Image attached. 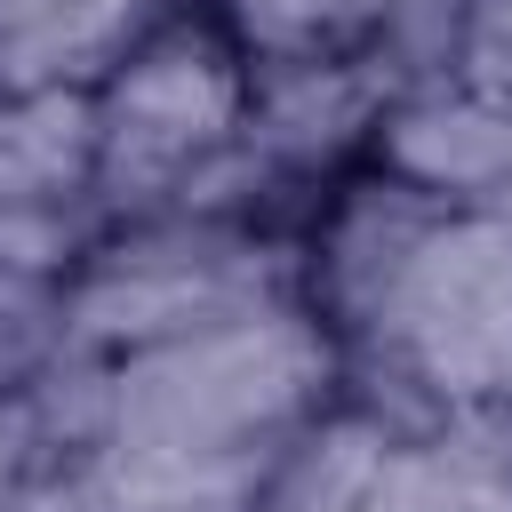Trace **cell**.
Wrapping results in <instances>:
<instances>
[{"label": "cell", "mask_w": 512, "mask_h": 512, "mask_svg": "<svg viewBox=\"0 0 512 512\" xmlns=\"http://www.w3.org/2000/svg\"><path fill=\"white\" fill-rule=\"evenodd\" d=\"M336 376H344V352L304 312V296L256 304L240 320L112 360V448L272 456L296 424L328 408Z\"/></svg>", "instance_id": "6da1fadb"}, {"label": "cell", "mask_w": 512, "mask_h": 512, "mask_svg": "<svg viewBox=\"0 0 512 512\" xmlns=\"http://www.w3.org/2000/svg\"><path fill=\"white\" fill-rule=\"evenodd\" d=\"M400 96V72L384 48L360 56H312V64H248L240 144H256L288 176H336L352 152H368L384 104Z\"/></svg>", "instance_id": "3957f363"}, {"label": "cell", "mask_w": 512, "mask_h": 512, "mask_svg": "<svg viewBox=\"0 0 512 512\" xmlns=\"http://www.w3.org/2000/svg\"><path fill=\"white\" fill-rule=\"evenodd\" d=\"M368 152L384 176L448 208H504L512 200V96L472 88V80H416L384 104Z\"/></svg>", "instance_id": "277c9868"}, {"label": "cell", "mask_w": 512, "mask_h": 512, "mask_svg": "<svg viewBox=\"0 0 512 512\" xmlns=\"http://www.w3.org/2000/svg\"><path fill=\"white\" fill-rule=\"evenodd\" d=\"M248 64H312L376 48L392 0H216Z\"/></svg>", "instance_id": "8992f818"}, {"label": "cell", "mask_w": 512, "mask_h": 512, "mask_svg": "<svg viewBox=\"0 0 512 512\" xmlns=\"http://www.w3.org/2000/svg\"><path fill=\"white\" fill-rule=\"evenodd\" d=\"M96 104L88 88H0V208L88 192Z\"/></svg>", "instance_id": "5b68a950"}, {"label": "cell", "mask_w": 512, "mask_h": 512, "mask_svg": "<svg viewBox=\"0 0 512 512\" xmlns=\"http://www.w3.org/2000/svg\"><path fill=\"white\" fill-rule=\"evenodd\" d=\"M88 104H96L88 200L104 208V224L160 216L168 192L184 184V168L240 136L248 56L224 32V16L216 24L200 8L144 16V32L104 64V80L88 88Z\"/></svg>", "instance_id": "7a4b0ae2"}, {"label": "cell", "mask_w": 512, "mask_h": 512, "mask_svg": "<svg viewBox=\"0 0 512 512\" xmlns=\"http://www.w3.org/2000/svg\"><path fill=\"white\" fill-rule=\"evenodd\" d=\"M152 8H160V16H176V8H208V0H152Z\"/></svg>", "instance_id": "52a82bcc"}]
</instances>
